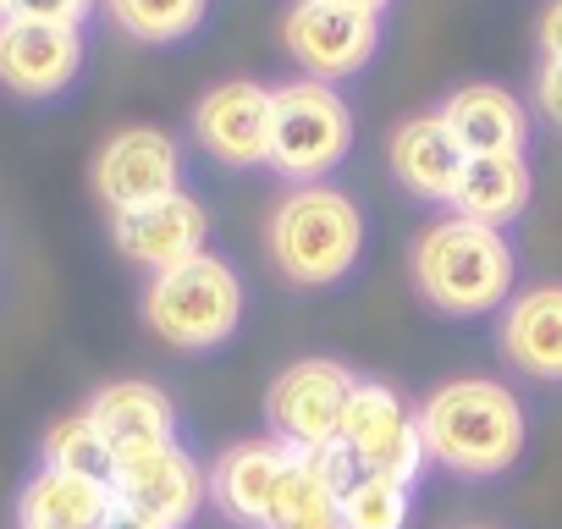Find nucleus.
<instances>
[{"mask_svg":"<svg viewBox=\"0 0 562 529\" xmlns=\"http://www.w3.org/2000/svg\"><path fill=\"white\" fill-rule=\"evenodd\" d=\"M414 414H419L425 463L452 480L469 485L502 480L529 452V408L496 375H452L430 386L414 403Z\"/></svg>","mask_w":562,"mask_h":529,"instance_id":"nucleus-1","label":"nucleus"},{"mask_svg":"<svg viewBox=\"0 0 562 529\" xmlns=\"http://www.w3.org/2000/svg\"><path fill=\"white\" fill-rule=\"evenodd\" d=\"M408 288L441 320H485L518 293V248L469 215H436L408 243Z\"/></svg>","mask_w":562,"mask_h":529,"instance_id":"nucleus-2","label":"nucleus"},{"mask_svg":"<svg viewBox=\"0 0 562 529\" xmlns=\"http://www.w3.org/2000/svg\"><path fill=\"white\" fill-rule=\"evenodd\" d=\"M364 204L337 182L288 188L265 215V254L270 271L293 293H337L364 264Z\"/></svg>","mask_w":562,"mask_h":529,"instance_id":"nucleus-3","label":"nucleus"},{"mask_svg":"<svg viewBox=\"0 0 562 529\" xmlns=\"http://www.w3.org/2000/svg\"><path fill=\"white\" fill-rule=\"evenodd\" d=\"M138 320L160 348H171L182 359L221 353L226 342H237V331L248 320V282L226 254L204 248L144 282Z\"/></svg>","mask_w":562,"mask_h":529,"instance_id":"nucleus-4","label":"nucleus"},{"mask_svg":"<svg viewBox=\"0 0 562 529\" xmlns=\"http://www.w3.org/2000/svg\"><path fill=\"white\" fill-rule=\"evenodd\" d=\"M353 149V105L321 83V78H293L270 89V171L288 177L293 188L326 182Z\"/></svg>","mask_w":562,"mask_h":529,"instance_id":"nucleus-5","label":"nucleus"},{"mask_svg":"<svg viewBox=\"0 0 562 529\" xmlns=\"http://www.w3.org/2000/svg\"><path fill=\"white\" fill-rule=\"evenodd\" d=\"M348 386H353V370L331 353H310V359L281 364L265 386V436L281 441L288 452H299V458L337 447Z\"/></svg>","mask_w":562,"mask_h":529,"instance_id":"nucleus-6","label":"nucleus"},{"mask_svg":"<svg viewBox=\"0 0 562 529\" xmlns=\"http://www.w3.org/2000/svg\"><path fill=\"white\" fill-rule=\"evenodd\" d=\"M337 447L359 463V474H386L403 485H419V474L430 469L414 403L381 375H353L348 408L337 425Z\"/></svg>","mask_w":562,"mask_h":529,"instance_id":"nucleus-7","label":"nucleus"},{"mask_svg":"<svg viewBox=\"0 0 562 529\" xmlns=\"http://www.w3.org/2000/svg\"><path fill=\"white\" fill-rule=\"evenodd\" d=\"M111 496L116 507H133L160 529H193L210 507V469L177 436L144 452H122L111 469Z\"/></svg>","mask_w":562,"mask_h":529,"instance_id":"nucleus-8","label":"nucleus"},{"mask_svg":"<svg viewBox=\"0 0 562 529\" xmlns=\"http://www.w3.org/2000/svg\"><path fill=\"white\" fill-rule=\"evenodd\" d=\"M89 182H94V199L122 215V210H138L149 199H166L182 188V149L166 127H149V122H133V127H116L100 149H94V166H89Z\"/></svg>","mask_w":562,"mask_h":529,"instance_id":"nucleus-9","label":"nucleus"},{"mask_svg":"<svg viewBox=\"0 0 562 529\" xmlns=\"http://www.w3.org/2000/svg\"><path fill=\"white\" fill-rule=\"evenodd\" d=\"M281 45H288V56L321 83L359 78L381 50V18L326 7V0H299V7H288V18H281Z\"/></svg>","mask_w":562,"mask_h":529,"instance_id":"nucleus-10","label":"nucleus"},{"mask_svg":"<svg viewBox=\"0 0 562 529\" xmlns=\"http://www.w3.org/2000/svg\"><path fill=\"white\" fill-rule=\"evenodd\" d=\"M111 243H116V254L127 264H138L144 277L171 271V264L210 248V210H204L199 193L177 188L166 199H149L138 210L111 215Z\"/></svg>","mask_w":562,"mask_h":529,"instance_id":"nucleus-11","label":"nucleus"},{"mask_svg":"<svg viewBox=\"0 0 562 529\" xmlns=\"http://www.w3.org/2000/svg\"><path fill=\"white\" fill-rule=\"evenodd\" d=\"M193 138L226 171H254L270 160V89L254 78H226L199 94Z\"/></svg>","mask_w":562,"mask_h":529,"instance_id":"nucleus-12","label":"nucleus"},{"mask_svg":"<svg viewBox=\"0 0 562 529\" xmlns=\"http://www.w3.org/2000/svg\"><path fill=\"white\" fill-rule=\"evenodd\" d=\"M496 353L529 386H562V282H529L496 309Z\"/></svg>","mask_w":562,"mask_h":529,"instance_id":"nucleus-13","label":"nucleus"},{"mask_svg":"<svg viewBox=\"0 0 562 529\" xmlns=\"http://www.w3.org/2000/svg\"><path fill=\"white\" fill-rule=\"evenodd\" d=\"M83 72V29L0 18V83L23 100H56Z\"/></svg>","mask_w":562,"mask_h":529,"instance_id":"nucleus-14","label":"nucleus"},{"mask_svg":"<svg viewBox=\"0 0 562 529\" xmlns=\"http://www.w3.org/2000/svg\"><path fill=\"white\" fill-rule=\"evenodd\" d=\"M293 458L299 452L270 441L265 430L221 447V458L210 463V507H221V518L237 524V529H265V518L276 507V491H281V480H288Z\"/></svg>","mask_w":562,"mask_h":529,"instance_id":"nucleus-15","label":"nucleus"},{"mask_svg":"<svg viewBox=\"0 0 562 529\" xmlns=\"http://www.w3.org/2000/svg\"><path fill=\"white\" fill-rule=\"evenodd\" d=\"M386 160H392V177H397V188L408 199H419V204H452L469 155L447 133L441 111H419V116H408V122L392 127Z\"/></svg>","mask_w":562,"mask_h":529,"instance_id":"nucleus-16","label":"nucleus"},{"mask_svg":"<svg viewBox=\"0 0 562 529\" xmlns=\"http://www.w3.org/2000/svg\"><path fill=\"white\" fill-rule=\"evenodd\" d=\"M83 414L100 425V436L111 441V452H144V447H160V441H177L182 436V414H177V397L155 381H105Z\"/></svg>","mask_w":562,"mask_h":529,"instance_id":"nucleus-17","label":"nucleus"},{"mask_svg":"<svg viewBox=\"0 0 562 529\" xmlns=\"http://www.w3.org/2000/svg\"><path fill=\"white\" fill-rule=\"evenodd\" d=\"M441 122L463 155H524V144H529V111L502 83L452 89L441 105Z\"/></svg>","mask_w":562,"mask_h":529,"instance_id":"nucleus-18","label":"nucleus"},{"mask_svg":"<svg viewBox=\"0 0 562 529\" xmlns=\"http://www.w3.org/2000/svg\"><path fill=\"white\" fill-rule=\"evenodd\" d=\"M111 507H116L111 480L40 463L18 491V529H100Z\"/></svg>","mask_w":562,"mask_h":529,"instance_id":"nucleus-19","label":"nucleus"},{"mask_svg":"<svg viewBox=\"0 0 562 529\" xmlns=\"http://www.w3.org/2000/svg\"><path fill=\"white\" fill-rule=\"evenodd\" d=\"M535 199V171L524 155H469L463 160V177H458V193H452V215H469L480 226H496L507 232Z\"/></svg>","mask_w":562,"mask_h":529,"instance_id":"nucleus-20","label":"nucleus"},{"mask_svg":"<svg viewBox=\"0 0 562 529\" xmlns=\"http://www.w3.org/2000/svg\"><path fill=\"white\" fill-rule=\"evenodd\" d=\"M265 529H348L342 491L310 458H293V469H288V480H281V491H276V507H270Z\"/></svg>","mask_w":562,"mask_h":529,"instance_id":"nucleus-21","label":"nucleus"},{"mask_svg":"<svg viewBox=\"0 0 562 529\" xmlns=\"http://www.w3.org/2000/svg\"><path fill=\"white\" fill-rule=\"evenodd\" d=\"M105 12L138 45H182L204 29L210 0H105Z\"/></svg>","mask_w":562,"mask_h":529,"instance_id":"nucleus-22","label":"nucleus"},{"mask_svg":"<svg viewBox=\"0 0 562 529\" xmlns=\"http://www.w3.org/2000/svg\"><path fill=\"white\" fill-rule=\"evenodd\" d=\"M40 463L67 469V474H94V480H111L116 452H111V441L100 436V425L78 408V414H61V419L45 430V441H40Z\"/></svg>","mask_w":562,"mask_h":529,"instance_id":"nucleus-23","label":"nucleus"},{"mask_svg":"<svg viewBox=\"0 0 562 529\" xmlns=\"http://www.w3.org/2000/svg\"><path fill=\"white\" fill-rule=\"evenodd\" d=\"M342 518H348V529H408L414 485L386 480V474H359L342 491Z\"/></svg>","mask_w":562,"mask_h":529,"instance_id":"nucleus-24","label":"nucleus"},{"mask_svg":"<svg viewBox=\"0 0 562 529\" xmlns=\"http://www.w3.org/2000/svg\"><path fill=\"white\" fill-rule=\"evenodd\" d=\"M89 12H94V0H12V18H34L56 29H83Z\"/></svg>","mask_w":562,"mask_h":529,"instance_id":"nucleus-25","label":"nucleus"},{"mask_svg":"<svg viewBox=\"0 0 562 529\" xmlns=\"http://www.w3.org/2000/svg\"><path fill=\"white\" fill-rule=\"evenodd\" d=\"M535 105L551 127H562V61H540V78H535Z\"/></svg>","mask_w":562,"mask_h":529,"instance_id":"nucleus-26","label":"nucleus"},{"mask_svg":"<svg viewBox=\"0 0 562 529\" xmlns=\"http://www.w3.org/2000/svg\"><path fill=\"white\" fill-rule=\"evenodd\" d=\"M540 50L546 61H562V0H546L540 12Z\"/></svg>","mask_w":562,"mask_h":529,"instance_id":"nucleus-27","label":"nucleus"},{"mask_svg":"<svg viewBox=\"0 0 562 529\" xmlns=\"http://www.w3.org/2000/svg\"><path fill=\"white\" fill-rule=\"evenodd\" d=\"M100 529H160V524H149V518L133 513V507H111V513L100 518Z\"/></svg>","mask_w":562,"mask_h":529,"instance_id":"nucleus-28","label":"nucleus"},{"mask_svg":"<svg viewBox=\"0 0 562 529\" xmlns=\"http://www.w3.org/2000/svg\"><path fill=\"white\" fill-rule=\"evenodd\" d=\"M326 7H348V12H370V18H381L392 0H326Z\"/></svg>","mask_w":562,"mask_h":529,"instance_id":"nucleus-29","label":"nucleus"},{"mask_svg":"<svg viewBox=\"0 0 562 529\" xmlns=\"http://www.w3.org/2000/svg\"><path fill=\"white\" fill-rule=\"evenodd\" d=\"M0 18H12V0H0Z\"/></svg>","mask_w":562,"mask_h":529,"instance_id":"nucleus-30","label":"nucleus"},{"mask_svg":"<svg viewBox=\"0 0 562 529\" xmlns=\"http://www.w3.org/2000/svg\"><path fill=\"white\" fill-rule=\"evenodd\" d=\"M463 529H496V524H463Z\"/></svg>","mask_w":562,"mask_h":529,"instance_id":"nucleus-31","label":"nucleus"}]
</instances>
